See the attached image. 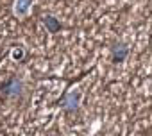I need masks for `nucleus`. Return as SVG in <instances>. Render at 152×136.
<instances>
[{"instance_id": "f257e3e1", "label": "nucleus", "mask_w": 152, "mask_h": 136, "mask_svg": "<svg viewBox=\"0 0 152 136\" xmlns=\"http://www.w3.org/2000/svg\"><path fill=\"white\" fill-rule=\"evenodd\" d=\"M31 4H32V0H18L16 2V13L18 15H25L29 11Z\"/></svg>"}, {"instance_id": "f03ea898", "label": "nucleus", "mask_w": 152, "mask_h": 136, "mask_svg": "<svg viewBox=\"0 0 152 136\" xmlns=\"http://www.w3.org/2000/svg\"><path fill=\"white\" fill-rule=\"evenodd\" d=\"M45 23H47V27L50 29V32H56V31L59 29V23L56 22L54 16H47V18H45Z\"/></svg>"}, {"instance_id": "7ed1b4c3", "label": "nucleus", "mask_w": 152, "mask_h": 136, "mask_svg": "<svg viewBox=\"0 0 152 136\" xmlns=\"http://www.w3.org/2000/svg\"><path fill=\"white\" fill-rule=\"evenodd\" d=\"M125 54H127V48H125V47H120V52L115 48V59H116V61H122V59L125 57Z\"/></svg>"}]
</instances>
